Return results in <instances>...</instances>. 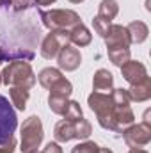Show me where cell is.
Returning <instances> with one entry per match:
<instances>
[{"label":"cell","mask_w":151,"mask_h":153,"mask_svg":"<svg viewBox=\"0 0 151 153\" xmlns=\"http://www.w3.org/2000/svg\"><path fill=\"white\" fill-rule=\"evenodd\" d=\"M38 16L36 4L25 11H14L11 0H0V57L4 62L34 61L43 34Z\"/></svg>","instance_id":"1"},{"label":"cell","mask_w":151,"mask_h":153,"mask_svg":"<svg viewBox=\"0 0 151 153\" xmlns=\"http://www.w3.org/2000/svg\"><path fill=\"white\" fill-rule=\"evenodd\" d=\"M87 103H89L91 111L96 114L98 123H100L101 128L119 134L117 119H115V105L112 102L110 93H96V91H93L89 94V98H87Z\"/></svg>","instance_id":"2"},{"label":"cell","mask_w":151,"mask_h":153,"mask_svg":"<svg viewBox=\"0 0 151 153\" xmlns=\"http://www.w3.org/2000/svg\"><path fill=\"white\" fill-rule=\"evenodd\" d=\"M36 82L38 76L27 61H11L2 71V84L7 87L16 85L23 89H32Z\"/></svg>","instance_id":"3"},{"label":"cell","mask_w":151,"mask_h":153,"mask_svg":"<svg viewBox=\"0 0 151 153\" xmlns=\"http://www.w3.org/2000/svg\"><path fill=\"white\" fill-rule=\"evenodd\" d=\"M39 20L41 25L50 30H70L71 27L82 23L78 13H75L73 9H50V11L39 9Z\"/></svg>","instance_id":"4"},{"label":"cell","mask_w":151,"mask_h":153,"mask_svg":"<svg viewBox=\"0 0 151 153\" xmlns=\"http://www.w3.org/2000/svg\"><path fill=\"white\" fill-rule=\"evenodd\" d=\"M20 135H21V152L29 153V152H36L41 143H43V137H44V130H43V123L38 116H29L21 128H20Z\"/></svg>","instance_id":"5"},{"label":"cell","mask_w":151,"mask_h":153,"mask_svg":"<svg viewBox=\"0 0 151 153\" xmlns=\"http://www.w3.org/2000/svg\"><path fill=\"white\" fill-rule=\"evenodd\" d=\"M16 128H18L16 111L11 105V102L0 94V146L14 137Z\"/></svg>","instance_id":"6"},{"label":"cell","mask_w":151,"mask_h":153,"mask_svg":"<svg viewBox=\"0 0 151 153\" xmlns=\"http://www.w3.org/2000/svg\"><path fill=\"white\" fill-rule=\"evenodd\" d=\"M70 43L68 38V30H50L44 38L41 39V46H39V53L43 59L52 61L57 57V53L61 52V48L64 45Z\"/></svg>","instance_id":"7"},{"label":"cell","mask_w":151,"mask_h":153,"mask_svg":"<svg viewBox=\"0 0 151 153\" xmlns=\"http://www.w3.org/2000/svg\"><path fill=\"white\" fill-rule=\"evenodd\" d=\"M123 139L130 148H142L151 143V125L142 121L139 125H130L123 132Z\"/></svg>","instance_id":"8"},{"label":"cell","mask_w":151,"mask_h":153,"mask_svg":"<svg viewBox=\"0 0 151 153\" xmlns=\"http://www.w3.org/2000/svg\"><path fill=\"white\" fill-rule=\"evenodd\" d=\"M57 64H59V70L61 71H75L78 70V66L82 64V55H80V50L73 46V45H64L61 48V52L57 53Z\"/></svg>","instance_id":"9"},{"label":"cell","mask_w":151,"mask_h":153,"mask_svg":"<svg viewBox=\"0 0 151 153\" xmlns=\"http://www.w3.org/2000/svg\"><path fill=\"white\" fill-rule=\"evenodd\" d=\"M103 39H105L107 50H110V48H130V45H132L126 27L119 25V23H110Z\"/></svg>","instance_id":"10"},{"label":"cell","mask_w":151,"mask_h":153,"mask_svg":"<svg viewBox=\"0 0 151 153\" xmlns=\"http://www.w3.org/2000/svg\"><path fill=\"white\" fill-rule=\"evenodd\" d=\"M121 75L123 78L132 85V84H139L142 82L146 76H148V70L146 66L141 62V61H126L123 66H121Z\"/></svg>","instance_id":"11"},{"label":"cell","mask_w":151,"mask_h":153,"mask_svg":"<svg viewBox=\"0 0 151 153\" xmlns=\"http://www.w3.org/2000/svg\"><path fill=\"white\" fill-rule=\"evenodd\" d=\"M126 91H128L130 102H137V103L148 102V100L151 98V78L150 76H146L142 82H139V84H132Z\"/></svg>","instance_id":"12"},{"label":"cell","mask_w":151,"mask_h":153,"mask_svg":"<svg viewBox=\"0 0 151 153\" xmlns=\"http://www.w3.org/2000/svg\"><path fill=\"white\" fill-rule=\"evenodd\" d=\"M93 89L96 93H110L114 89V76L109 70L100 68L93 75Z\"/></svg>","instance_id":"13"},{"label":"cell","mask_w":151,"mask_h":153,"mask_svg":"<svg viewBox=\"0 0 151 153\" xmlns=\"http://www.w3.org/2000/svg\"><path fill=\"white\" fill-rule=\"evenodd\" d=\"M68 38H70V45H73V46H87V45H91V41H93V34H91V30L84 25V23H78L75 27H71L70 30H68Z\"/></svg>","instance_id":"14"},{"label":"cell","mask_w":151,"mask_h":153,"mask_svg":"<svg viewBox=\"0 0 151 153\" xmlns=\"http://www.w3.org/2000/svg\"><path fill=\"white\" fill-rule=\"evenodd\" d=\"M126 30H128V36H130V43L132 45H141L148 39V34H150V29L144 22L141 20H135L132 23L126 25Z\"/></svg>","instance_id":"15"},{"label":"cell","mask_w":151,"mask_h":153,"mask_svg":"<svg viewBox=\"0 0 151 153\" xmlns=\"http://www.w3.org/2000/svg\"><path fill=\"white\" fill-rule=\"evenodd\" d=\"M53 137H55V143H70L71 139H75L73 121H68L64 117L61 121H57V125L53 128Z\"/></svg>","instance_id":"16"},{"label":"cell","mask_w":151,"mask_h":153,"mask_svg":"<svg viewBox=\"0 0 151 153\" xmlns=\"http://www.w3.org/2000/svg\"><path fill=\"white\" fill-rule=\"evenodd\" d=\"M9 98H11V105H14V109L25 111L27 109V102L30 98V93H29V89L11 85L9 87Z\"/></svg>","instance_id":"17"},{"label":"cell","mask_w":151,"mask_h":153,"mask_svg":"<svg viewBox=\"0 0 151 153\" xmlns=\"http://www.w3.org/2000/svg\"><path fill=\"white\" fill-rule=\"evenodd\" d=\"M117 14H119V4H117V0H101L100 2L96 16H100V18H103V20H107V22L112 23V20Z\"/></svg>","instance_id":"18"},{"label":"cell","mask_w":151,"mask_h":153,"mask_svg":"<svg viewBox=\"0 0 151 153\" xmlns=\"http://www.w3.org/2000/svg\"><path fill=\"white\" fill-rule=\"evenodd\" d=\"M62 71L59 70V68H44V70H41L38 75V82L41 84V87H44V89H50L59 78H62Z\"/></svg>","instance_id":"19"},{"label":"cell","mask_w":151,"mask_h":153,"mask_svg":"<svg viewBox=\"0 0 151 153\" xmlns=\"http://www.w3.org/2000/svg\"><path fill=\"white\" fill-rule=\"evenodd\" d=\"M68 102H70V98H66V96L52 94V93L48 94V107H50V111H52L53 114H57V116L64 114V109H66Z\"/></svg>","instance_id":"20"},{"label":"cell","mask_w":151,"mask_h":153,"mask_svg":"<svg viewBox=\"0 0 151 153\" xmlns=\"http://www.w3.org/2000/svg\"><path fill=\"white\" fill-rule=\"evenodd\" d=\"M73 126H75V139H78V141H85L93 134V125L85 117H80V119L73 121Z\"/></svg>","instance_id":"21"},{"label":"cell","mask_w":151,"mask_h":153,"mask_svg":"<svg viewBox=\"0 0 151 153\" xmlns=\"http://www.w3.org/2000/svg\"><path fill=\"white\" fill-rule=\"evenodd\" d=\"M107 55H109L112 64L121 68L126 61H130L132 53H130V48H110V50H107Z\"/></svg>","instance_id":"22"},{"label":"cell","mask_w":151,"mask_h":153,"mask_svg":"<svg viewBox=\"0 0 151 153\" xmlns=\"http://www.w3.org/2000/svg\"><path fill=\"white\" fill-rule=\"evenodd\" d=\"M62 117H64V119H68V121H76V119L84 117V112H82L80 103L75 102V100H70V102H68V105H66V109H64Z\"/></svg>","instance_id":"23"},{"label":"cell","mask_w":151,"mask_h":153,"mask_svg":"<svg viewBox=\"0 0 151 153\" xmlns=\"http://www.w3.org/2000/svg\"><path fill=\"white\" fill-rule=\"evenodd\" d=\"M100 150V146L94 143V141H82V143H78L76 146H73V150L71 153H98Z\"/></svg>","instance_id":"24"},{"label":"cell","mask_w":151,"mask_h":153,"mask_svg":"<svg viewBox=\"0 0 151 153\" xmlns=\"http://www.w3.org/2000/svg\"><path fill=\"white\" fill-rule=\"evenodd\" d=\"M93 27H94V32L103 38L105 32H107V29L110 27V22H107V20H103V18H100V16H94V18H93Z\"/></svg>","instance_id":"25"},{"label":"cell","mask_w":151,"mask_h":153,"mask_svg":"<svg viewBox=\"0 0 151 153\" xmlns=\"http://www.w3.org/2000/svg\"><path fill=\"white\" fill-rule=\"evenodd\" d=\"M34 4V0H11V7L14 11H25Z\"/></svg>","instance_id":"26"},{"label":"cell","mask_w":151,"mask_h":153,"mask_svg":"<svg viewBox=\"0 0 151 153\" xmlns=\"http://www.w3.org/2000/svg\"><path fill=\"white\" fill-rule=\"evenodd\" d=\"M14 150H16V139L14 137L0 146V153H14Z\"/></svg>","instance_id":"27"},{"label":"cell","mask_w":151,"mask_h":153,"mask_svg":"<svg viewBox=\"0 0 151 153\" xmlns=\"http://www.w3.org/2000/svg\"><path fill=\"white\" fill-rule=\"evenodd\" d=\"M41 153H62V148L59 146V143H48L44 148H43V152Z\"/></svg>","instance_id":"28"},{"label":"cell","mask_w":151,"mask_h":153,"mask_svg":"<svg viewBox=\"0 0 151 153\" xmlns=\"http://www.w3.org/2000/svg\"><path fill=\"white\" fill-rule=\"evenodd\" d=\"M57 0H34V4L36 5H52V4H55Z\"/></svg>","instance_id":"29"},{"label":"cell","mask_w":151,"mask_h":153,"mask_svg":"<svg viewBox=\"0 0 151 153\" xmlns=\"http://www.w3.org/2000/svg\"><path fill=\"white\" fill-rule=\"evenodd\" d=\"M128 153H148V150H144V148H130Z\"/></svg>","instance_id":"30"},{"label":"cell","mask_w":151,"mask_h":153,"mask_svg":"<svg viewBox=\"0 0 151 153\" xmlns=\"http://www.w3.org/2000/svg\"><path fill=\"white\" fill-rule=\"evenodd\" d=\"M98 153H114V152L110 150V148H101V146H100V150H98Z\"/></svg>","instance_id":"31"},{"label":"cell","mask_w":151,"mask_h":153,"mask_svg":"<svg viewBox=\"0 0 151 153\" xmlns=\"http://www.w3.org/2000/svg\"><path fill=\"white\" fill-rule=\"evenodd\" d=\"M71 4H82V2H85V0H70Z\"/></svg>","instance_id":"32"},{"label":"cell","mask_w":151,"mask_h":153,"mask_svg":"<svg viewBox=\"0 0 151 153\" xmlns=\"http://www.w3.org/2000/svg\"><path fill=\"white\" fill-rule=\"evenodd\" d=\"M0 85H2V71H0Z\"/></svg>","instance_id":"33"},{"label":"cell","mask_w":151,"mask_h":153,"mask_svg":"<svg viewBox=\"0 0 151 153\" xmlns=\"http://www.w3.org/2000/svg\"><path fill=\"white\" fill-rule=\"evenodd\" d=\"M29 153H41V152H38V150H36V152H29Z\"/></svg>","instance_id":"34"},{"label":"cell","mask_w":151,"mask_h":153,"mask_svg":"<svg viewBox=\"0 0 151 153\" xmlns=\"http://www.w3.org/2000/svg\"><path fill=\"white\" fill-rule=\"evenodd\" d=\"M2 62H4V61H2V57H0V64H2Z\"/></svg>","instance_id":"35"}]
</instances>
